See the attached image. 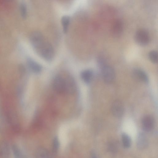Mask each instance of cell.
Listing matches in <instances>:
<instances>
[{
    "label": "cell",
    "instance_id": "cell-14",
    "mask_svg": "<svg viewBox=\"0 0 158 158\" xmlns=\"http://www.w3.org/2000/svg\"><path fill=\"white\" fill-rule=\"evenodd\" d=\"M35 156V158H49V154L46 149L40 147L37 149Z\"/></svg>",
    "mask_w": 158,
    "mask_h": 158
},
{
    "label": "cell",
    "instance_id": "cell-18",
    "mask_svg": "<svg viewBox=\"0 0 158 158\" xmlns=\"http://www.w3.org/2000/svg\"><path fill=\"white\" fill-rule=\"evenodd\" d=\"M148 58L153 63L156 64L158 62V52L155 50L150 51L148 54Z\"/></svg>",
    "mask_w": 158,
    "mask_h": 158
},
{
    "label": "cell",
    "instance_id": "cell-6",
    "mask_svg": "<svg viewBox=\"0 0 158 158\" xmlns=\"http://www.w3.org/2000/svg\"><path fill=\"white\" fill-rule=\"evenodd\" d=\"M111 111L115 117L120 118L123 115L124 107L122 103L118 100L114 101L111 106Z\"/></svg>",
    "mask_w": 158,
    "mask_h": 158
},
{
    "label": "cell",
    "instance_id": "cell-1",
    "mask_svg": "<svg viewBox=\"0 0 158 158\" xmlns=\"http://www.w3.org/2000/svg\"><path fill=\"white\" fill-rule=\"evenodd\" d=\"M36 53L43 59L47 61H51L55 55L54 50L52 46L46 40Z\"/></svg>",
    "mask_w": 158,
    "mask_h": 158
},
{
    "label": "cell",
    "instance_id": "cell-20",
    "mask_svg": "<svg viewBox=\"0 0 158 158\" xmlns=\"http://www.w3.org/2000/svg\"><path fill=\"white\" fill-rule=\"evenodd\" d=\"M20 10L21 15L23 17H26L27 15V9L26 4L22 3L20 6Z\"/></svg>",
    "mask_w": 158,
    "mask_h": 158
},
{
    "label": "cell",
    "instance_id": "cell-7",
    "mask_svg": "<svg viewBox=\"0 0 158 158\" xmlns=\"http://www.w3.org/2000/svg\"><path fill=\"white\" fill-rule=\"evenodd\" d=\"M124 28L123 22L120 19L116 20L114 23L112 29V34L114 38H118L122 35Z\"/></svg>",
    "mask_w": 158,
    "mask_h": 158
},
{
    "label": "cell",
    "instance_id": "cell-10",
    "mask_svg": "<svg viewBox=\"0 0 158 158\" xmlns=\"http://www.w3.org/2000/svg\"><path fill=\"white\" fill-rule=\"evenodd\" d=\"M133 75L136 79L141 81L144 83L148 82V78L146 73L143 70L139 69H136L133 72Z\"/></svg>",
    "mask_w": 158,
    "mask_h": 158
},
{
    "label": "cell",
    "instance_id": "cell-16",
    "mask_svg": "<svg viewBox=\"0 0 158 158\" xmlns=\"http://www.w3.org/2000/svg\"><path fill=\"white\" fill-rule=\"evenodd\" d=\"M122 140L124 147L129 148L131 144V140L130 136L127 134L123 133L122 134Z\"/></svg>",
    "mask_w": 158,
    "mask_h": 158
},
{
    "label": "cell",
    "instance_id": "cell-12",
    "mask_svg": "<svg viewBox=\"0 0 158 158\" xmlns=\"http://www.w3.org/2000/svg\"><path fill=\"white\" fill-rule=\"evenodd\" d=\"M148 145V140L147 137L143 133H140L137 137V146L140 150L146 148Z\"/></svg>",
    "mask_w": 158,
    "mask_h": 158
},
{
    "label": "cell",
    "instance_id": "cell-17",
    "mask_svg": "<svg viewBox=\"0 0 158 158\" xmlns=\"http://www.w3.org/2000/svg\"><path fill=\"white\" fill-rule=\"evenodd\" d=\"M12 150L15 158H23V155L21 151L17 145H13Z\"/></svg>",
    "mask_w": 158,
    "mask_h": 158
},
{
    "label": "cell",
    "instance_id": "cell-21",
    "mask_svg": "<svg viewBox=\"0 0 158 158\" xmlns=\"http://www.w3.org/2000/svg\"><path fill=\"white\" fill-rule=\"evenodd\" d=\"M109 150L112 152H114L117 150V147L116 144L113 142H110L108 145Z\"/></svg>",
    "mask_w": 158,
    "mask_h": 158
},
{
    "label": "cell",
    "instance_id": "cell-9",
    "mask_svg": "<svg viewBox=\"0 0 158 158\" xmlns=\"http://www.w3.org/2000/svg\"><path fill=\"white\" fill-rule=\"evenodd\" d=\"M10 149L9 144L5 141L0 142V158H10Z\"/></svg>",
    "mask_w": 158,
    "mask_h": 158
},
{
    "label": "cell",
    "instance_id": "cell-5",
    "mask_svg": "<svg viewBox=\"0 0 158 158\" xmlns=\"http://www.w3.org/2000/svg\"><path fill=\"white\" fill-rule=\"evenodd\" d=\"M102 73L103 80L106 83H110L114 80L115 76V72L110 66L107 65L103 66Z\"/></svg>",
    "mask_w": 158,
    "mask_h": 158
},
{
    "label": "cell",
    "instance_id": "cell-19",
    "mask_svg": "<svg viewBox=\"0 0 158 158\" xmlns=\"http://www.w3.org/2000/svg\"><path fill=\"white\" fill-rule=\"evenodd\" d=\"M60 142L58 138L55 137L54 138L52 143V151L54 153H56L59 149Z\"/></svg>",
    "mask_w": 158,
    "mask_h": 158
},
{
    "label": "cell",
    "instance_id": "cell-13",
    "mask_svg": "<svg viewBox=\"0 0 158 158\" xmlns=\"http://www.w3.org/2000/svg\"><path fill=\"white\" fill-rule=\"evenodd\" d=\"M93 76L92 71L87 69L82 71L81 73V77L82 80L85 83H88L92 80Z\"/></svg>",
    "mask_w": 158,
    "mask_h": 158
},
{
    "label": "cell",
    "instance_id": "cell-3",
    "mask_svg": "<svg viewBox=\"0 0 158 158\" xmlns=\"http://www.w3.org/2000/svg\"><path fill=\"white\" fill-rule=\"evenodd\" d=\"M46 40L42 34L39 31L33 32L30 36V41L31 44L36 52Z\"/></svg>",
    "mask_w": 158,
    "mask_h": 158
},
{
    "label": "cell",
    "instance_id": "cell-11",
    "mask_svg": "<svg viewBox=\"0 0 158 158\" xmlns=\"http://www.w3.org/2000/svg\"><path fill=\"white\" fill-rule=\"evenodd\" d=\"M27 64L30 69L35 73H39L42 69L41 65L31 58L27 59Z\"/></svg>",
    "mask_w": 158,
    "mask_h": 158
},
{
    "label": "cell",
    "instance_id": "cell-22",
    "mask_svg": "<svg viewBox=\"0 0 158 158\" xmlns=\"http://www.w3.org/2000/svg\"><path fill=\"white\" fill-rule=\"evenodd\" d=\"M91 158H97L94 152H92L91 153Z\"/></svg>",
    "mask_w": 158,
    "mask_h": 158
},
{
    "label": "cell",
    "instance_id": "cell-2",
    "mask_svg": "<svg viewBox=\"0 0 158 158\" xmlns=\"http://www.w3.org/2000/svg\"><path fill=\"white\" fill-rule=\"evenodd\" d=\"M134 40L136 43L141 46H145L148 45L150 38L148 31L144 29H140L137 30L134 35Z\"/></svg>",
    "mask_w": 158,
    "mask_h": 158
},
{
    "label": "cell",
    "instance_id": "cell-15",
    "mask_svg": "<svg viewBox=\"0 0 158 158\" xmlns=\"http://www.w3.org/2000/svg\"><path fill=\"white\" fill-rule=\"evenodd\" d=\"M70 17L68 15L63 16L61 19V23L63 32L66 33L68 30L70 22Z\"/></svg>",
    "mask_w": 158,
    "mask_h": 158
},
{
    "label": "cell",
    "instance_id": "cell-8",
    "mask_svg": "<svg viewBox=\"0 0 158 158\" xmlns=\"http://www.w3.org/2000/svg\"><path fill=\"white\" fill-rule=\"evenodd\" d=\"M142 123L144 130L146 131H149L152 130L154 127V120L152 116L146 115L143 118Z\"/></svg>",
    "mask_w": 158,
    "mask_h": 158
},
{
    "label": "cell",
    "instance_id": "cell-4",
    "mask_svg": "<svg viewBox=\"0 0 158 158\" xmlns=\"http://www.w3.org/2000/svg\"><path fill=\"white\" fill-rule=\"evenodd\" d=\"M52 86L54 89L58 93H63L67 91L66 81L59 75L56 76L54 78Z\"/></svg>",
    "mask_w": 158,
    "mask_h": 158
}]
</instances>
